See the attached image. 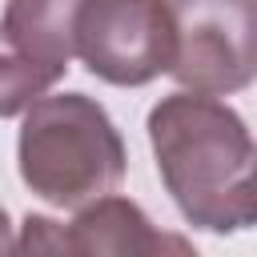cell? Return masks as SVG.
<instances>
[{"mask_svg":"<svg viewBox=\"0 0 257 257\" xmlns=\"http://www.w3.org/2000/svg\"><path fill=\"white\" fill-rule=\"evenodd\" d=\"M149 145L161 185L189 225L209 233L253 225V137L237 108L193 88L169 92L149 112Z\"/></svg>","mask_w":257,"mask_h":257,"instance_id":"1","label":"cell"},{"mask_svg":"<svg viewBox=\"0 0 257 257\" xmlns=\"http://www.w3.org/2000/svg\"><path fill=\"white\" fill-rule=\"evenodd\" d=\"M20 116L16 165L40 201L76 209L120 185L128 153L104 104L84 92H44Z\"/></svg>","mask_w":257,"mask_h":257,"instance_id":"2","label":"cell"},{"mask_svg":"<svg viewBox=\"0 0 257 257\" xmlns=\"http://www.w3.org/2000/svg\"><path fill=\"white\" fill-rule=\"evenodd\" d=\"M173 24L169 72L181 88L229 96L257 72V0H165Z\"/></svg>","mask_w":257,"mask_h":257,"instance_id":"3","label":"cell"},{"mask_svg":"<svg viewBox=\"0 0 257 257\" xmlns=\"http://www.w3.org/2000/svg\"><path fill=\"white\" fill-rule=\"evenodd\" d=\"M72 56L116 88H141L169 72L173 24L165 0H80Z\"/></svg>","mask_w":257,"mask_h":257,"instance_id":"4","label":"cell"},{"mask_svg":"<svg viewBox=\"0 0 257 257\" xmlns=\"http://www.w3.org/2000/svg\"><path fill=\"white\" fill-rule=\"evenodd\" d=\"M80 0H8L0 16V116H20L72 64Z\"/></svg>","mask_w":257,"mask_h":257,"instance_id":"5","label":"cell"},{"mask_svg":"<svg viewBox=\"0 0 257 257\" xmlns=\"http://www.w3.org/2000/svg\"><path fill=\"white\" fill-rule=\"evenodd\" d=\"M64 253L149 257V253H193V245L177 233H161L137 201L100 193V197L76 205V217L64 225Z\"/></svg>","mask_w":257,"mask_h":257,"instance_id":"6","label":"cell"},{"mask_svg":"<svg viewBox=\"0 0 257 257\" xmlns=\"http://www.w3.org/2000/svg\"><path fill=\"white\" fill-rule=\"evenodd\" d=\"M20 253H64V225H56L52 217H24V233L16 237Z\"/></svg>","mask_w":257,"mask_h":257,"instance_id":"7","label":"cell"},{"mask_svg":"<svg viewBox=\"0 0 257 257\" xmlns=\"http://www.w3.org/2000/svg\"><path fill=\"white\" fill-rule=\"evenodd\" d=\"M12 249H16V233H12V221L0 205V253H12Z\"/></svg>","mask_w":257,"mask_h":257,"instance_id":"8","label":"cell"}]
</instances>
